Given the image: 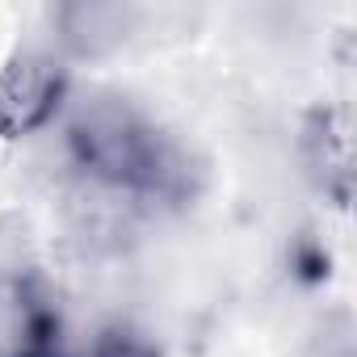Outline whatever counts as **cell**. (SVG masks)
<instances>
[{"label":"cell","instance_id":"3957f363","mask_svg":"<svg viewBox=\"0 0 357 357\" xmlns=\"http://www.w3.org/2000/svg\"><path fill=\"white\" fill-rule=\"evenodd\" d=\"M63 68L47 55H17L0 72V135L22 139L51 122V114L63 101Z\"/></svg>","mask_w":357,"mask_h":357},{"label":"cell","instance_id":"5b68a950","mask_svg":"<svg viewBox=\"0 0 357 357\" xmlns=\"http://www.w3.org/2000/svg\"><path fill=\"white\" fill-rule=\"evenodd\" d=\"M93 357H160V349H155L139 328L114 324V328H105V332L97 336Z\"/></svg>","mask_w":357,"mask_h":357},{"label":"cell","instance_id":"7a4b0ae2","mask_svg":"<svg viewBox=\"0 0 357 357\" xmlns=\"http://www.w3.org/2000/svg\"><path fill=\"white\" fill-rule=\"evenodd\" d=\"M0 357H63V311L38 273L0 278Z\"/></svg>","mask_w":357,"mask_h":357},{"label":"cell","instance_id":"277c9868","mask_svg":"<svg viewBox=\"0 0 357 357\" xmlns=\"http://www.w3.org/2000/svg\"><path fill=\"white\" fill-rule=\"evenodd\" d=\"M303 160L315 185L328 190L340 206L349 202V139L332 109H315L303 126Z\"/></svg>","mask_w":357,"mask_h":357},{"label":"cell","instance_id":"6da1fadb","mask_svg":"<svg viewBox=\"0 0 357 357\" xmlns=\"http://www.w3.org/2000/svg\"><path fill=\"white\" fill-rule=\"evenodd\" d=\"M68 151L105 190L160 202H185L194 194L190 155L122 97L89 101L68 126Z\"/></svg>","mask_w":357,"mask_h":357}]
</instances>
